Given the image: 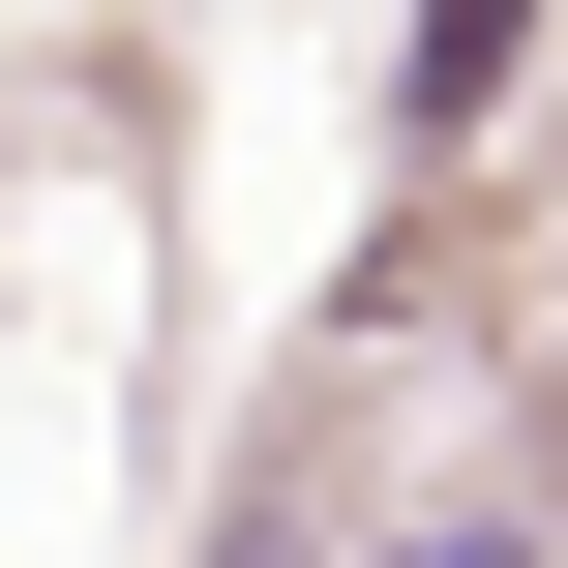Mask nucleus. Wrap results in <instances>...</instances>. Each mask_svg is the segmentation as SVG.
I'll list each match as a JSON object with an SVG mask.
<instances>
[{"mask_svg": "<svg viewBox=\"0 0 568 568\" xmlns=\"http://www.w3.org/2000/svg\"><path fill=\"white\" fill-rule=\"evenodd\" d=\"M509 60H539V0H419V60H389V120H419V150H479V120H509Z\"/></svg>", "mask_w": 568, "mask_h": 568, "instance_id": "obj_1", "label": "nucleus"}, {"mask_svg": "<svg viewBox=\"0 0 568 568\" xmlns=\"http://www.w3.org/2000/svg\"><path fill=\"white\" fill-rule=\"evenodd\" d=\"M359 568H539V509H419V539H359Z\"/></svg>", "mask_w": 568, "mask_h": 568, "instance_id": "obj_2", "label": "nucleus"}, {"mask_svg": "<svg viewBox=\"0 0 568 568\" xmlns=\"http://www.w3.org/2000/svg\"><path fill=\"white\" fill-rule=\"evenodd\" d=\"M539 539H568V359H539Z\"/></svg>", "mask_w": 568, "mask_h": 568, "instance_id": "obj_3", "label": "nucleus"}, {"mask_svg": "<svg viewBox=\"0 0 568 568\" xmlns=\"http://www.w3.org/2000/svg\"><path fill=\"white\" fill-rule=\"evenodd\" d=\"M240 568H300V509H240Z\"/></svg>", "mask_w": 568, "mask_h": 568, "instance_id": "obj_4", "label": "nucleus"}]
</instances>
